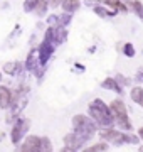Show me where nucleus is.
Listing matches in <instances>:
<instances>
[{
    "label": "nucleus",
    "instance_id": "f257e3e1",
    "mask_svg": "<svg viewBox=\"0 0 143 152\" xmlns=\"http://www.w3.org/2000/svg\"><path fill=\"white\" fill-rule=\"evenodd\" d=\"M89 115L93 117L98 124L105 125V127H111L115 122V117L111 113V108H108L101 100H94L91 107H89Z\"/></svg>",
    "mask_w": 143,
    "mask_h": 152
},
{
    "label": "nucleus",
    "instance_id": "f03ea898",
    "mask_svg": "<svg viewBox=\"0 0 143 152\" xmlns=\"http://www.w3.org/2000/svg\"><path fill=\"white\" fill-rule=\"evenodd\" d=\"M72 125H74V130H76V135L81 137L83 140L93 137V134L96 132V125L84 115H76L72 118Z\"/></svg>",
    "mask_w": 143,
    "mask_h": 152
},
{
    "label": "nucleus",
    "instance_id": "7ed1b4c3",
    "mask_svg": "<svg viewBox=\"0 0 143 152\" xmlns=\"http://www.w3.org/2000/svg\"><path fill=\"white\" fill-rule=\"evenodd\" d=\"M111 108V113L115 117V122L120 125L121 129H125V130H130L131 129V124H130V118H128V110L125 107V103L121 102V100H113L110 105Z\"/></svg>",
    "mask_w": 143,
    "mask_h": 152
},
{
    "label": "nucleus",
    "instance_id": "20e7f679",
    "mask_svg": "<svg viewBox=\"0 0 143 152\" xmlns=\"http://www.w3.org/2000/svg\"><path fill=\"white\" fill-rule=\"evenodd\" d=\"M40 147H42V139L35 135H29L25 139V142L20 147V152H40Z\"/></svg>",
    "mask_w": 143,
    "mask_h": 152
},
{
    "label": "nucleus",
    "instance_id": "39448f33",
    "mask_svg": "<svg viewBox=\"0 0 143 152\" xmlns=\"http://www.w3.org/2000/svg\"><path fill=\"white\" fill-rule=\"evenodd\" d=\"M52 51H54V42H47V41H44V42L39 46L37 56H39V63H40L42 66L49 61L51 54H52Z\"/></svg>",
    "mask_w": 143,
    "mask_h": 152
},
{
    "label": "nucleus",
    "instance_id": "423d86ee",
    "mask_svg": "<svg viewBox=\"0 0 143 152\" xmlns=\"http://www.w3.org/2000/svg\"><path fill=\"white\" fill-rule=\"evenodd\" d=\"M27 129V122H22V120H19L15 124V127H14V130H12V142L14 144H17V142L22 139V134L24 130Z\"/></svg>",
    "mask_w": 143,
    "mask_h": 152
},
{
    "label": "nucleus",
    "instance_id": "0eeeda50",
    "mask_svg": "<svg viewBox=\"0 0 143 152\" xmlns=\"http://www.w3.org/2000/svg\"><path fill=\"white\" fill-rule=\"evenodd\" d=\"M10 103H12V91L5 86H0V107L9 108Z\"/></svg>",
    "mask_w": 143,
    "mask_h": 152
},
{
    "label": "nucleus",
    "instance_id": "6e6552de",
    "mask_svg": "<svg viewBox=\"0 0 143 152\" xmlns=\"http://www.w3.org/2000/svg\"><path fill=\"white\" fill-rule=\"evenodd\" d=\"M62 12H66V14H72V12H76L79 7H81V2L79 0H62Z\"/></svg>",
    "mask_w": 143,
    "mask_h": 152
},
{
    "label": "nucleus",
    "instance_id": "1a4fd4ad",
    "mask_svg": "<svg viewBox=\"0 0 143 152\" xmlns=\"http://www.w3.org/2000/svg\"><path fill=\"white\" fill-rule=\"evenodd\" d=\"M101 86L106 88V90H113V91L121 93V86H120V83L116 81V80H113V78H106L105 81H103V85H101Z\"/></svg>",
    "mask_w": 143,
    "mask_h": 152
},
{
    "label": "nucleus",
    "instance_id": "9d476101",
    "mask_svg": "<svg viewBox=\"0 0 143 152\" xmlns=\"http://www.w3.org/2000/svg\"><path fill=\"white\" fill-rule=\"evenodd\" d=\"M131 100L133 102H136L140 107H143V88L140 86H135L131 90Z\"/></svg>",
    "mask_w": 143,
    "mask_h": 152
},
{
    "label": "nucleus",
    "instance_id": "9b49d317",
    "mask_svg": "<svg viewBox=\"0 0 143 152\" xmlns=\"http://www.w3.org/2000/svg\"><path fill=\"white\" fill-rule=\"evenodd\" d=\"M47 7H49V4H47V0H39L37 5H35V9H34V14L39 17L46 15V12H47Z\"/></svg>",
    "mask_w": 143,
    "mask_h": 152
},
{
    "label": "nucleus",
    "instance_id": "f8f14e48",
    "mask_svg": "<svg viewBox=\"0 0 143 152\" xmlns=\"http://www.w3.org/2000/svg\"><path fill=\"white\" fill-rule=\"evenodd\" d=\"M118 134L120 132L113 130V129H105V130H101V137L105 139V140H116V137H118Z\"/></svg>",
    "mask_w": 143,
    "mask_h": 152
},
{
    "label": "nucleus",
    "instance_id": "ddd939ff",
    "mask_svg": "<svg viewBox=\"0 0 143 152\" xmlns=\"http://www.w3.org/2000/svg\"><path fill=\"white\" fill-rule=\"evenodd\" d=\"M123 53H125V56H128V58H133L135 56V48H133V44L126 42L125 46H123Z\"/></svg>",
    "mask_w": 143,
    "mask_h": 152
},
{
    "label": "nucleus",
    "instance_id": "4468645a",
    "mask_svg": "<svg viewBox=\"0 0 143 152\" xmlns=\"http://www.w3.org/2000/svg\"><path fill=\"white\" fill-rule=\"evenodd\" d=\"M93 10L96 12V15H99V17H108V9H106V7L94 5V7H93Z\"/></svg>",
    "mask_w": 143,
    "mask_h": 152
},
{
    "label": "nucleus",
    "instance_id": "2eb2a0df",
    "mask_svg": "<svg viewBox=\"0 0 143 152\" xmlns=\"http://www.w3.org/2000/svg\"><path fill=\"white\" fill-rule=\"evenodd\" d=\"M105 151H106V144H96V145L89 147L88 151L84 152H105Z\"/></svg>",
    "mask_w": 143,
    "mask_h": 152
},
{
    "label": "nucleus",
    "instance_id": "dca6fc26",
    "mask_svg": "<svg viewBox=\"0 0 143 152\" xmlns=\"http://www.w3.org/2000/svg\"><path fill=\"white\" fill-rule=\"evenodd\" d=\"M15 63H7L5 64V73H10V75H14L15 73Z\"/></svg>",
    "mask_w": 143,
    "mask_h": 152
},
{
    "label": "nucleus",
    "instance_id": "f3484780",
    "mask_svg": "<svg viewBox=\"0 0 143 152\" xmlns=\"http://www.w3.org/2000/svg\"><path fill=\"white\" fill-rule=\"evenodd\" d=\"M47 4H49V7H59L62 0H47Z\"/></svg>",
    "mask_w": 143,
    "mask_h": 152
},
{
    "label": "nucleus",
    "instance_id": "a211bd4d",
    "mask_svg": "<svg viewBox=\"0 0 143 152\" xmlns=\"http://www.w3.org/2000/svg\"><path fill=\"white\" fill-rule=\"evenodd\" d=\"M61 152H76V149H72V147L66 145V147H64V149H62V151H61Z\"/></svg>",
    "mask_w": 143,
    "mask_h": 152
},
{
    "label": "nucleus",
    "instance_id": "6ab92c4d",
    "mask_svg": "<svg viewBox=\"0 0 143 152\" xmlns=\"http://www.w3.org/2000/svg\"><path fill=\"white\" fill-rule=\"evenodd\" d=\"M138 134H140V137L143 139V129H140V130H138Z\"/></svg>",
    "mask_w": 143,
    "mask_h": 152
},
{
    "label": "nucleus",
    "instance_id": "aec40b11",
    "mask_svg": "<svg viewBox=\"0 0 143 152\" xmlns=\"http://www.w3.org/2000/svg\"><path fill=\"white\" fill-rule=\"evenodd\" d=\"M138 152H143V145H142V147H140V151H138Z\"/></svg>",
    "mask_w": 143,
    "mask_h": 152
}]
</instances>
